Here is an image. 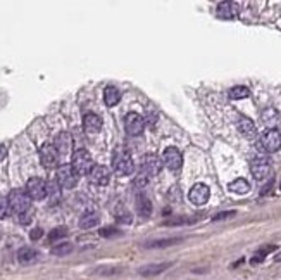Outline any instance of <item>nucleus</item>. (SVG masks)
Instances as JSON below:
<instances>
[{
  "label": "nucleus",
  "mask_w": 281,
  "mask_h": 280,
  "mask_svg": "<svg viewBox=\"0 0 281 280\" xmlns=\"http://www.w3.org/2000/svg\"><path fill=\"white\" fill-rule=\"evenodd\" d=\"M250 95V90L247 88V87L243 85H238V87H233V88L230 90V99H233V101H240V99H247Z\"/></svg>",
  "instance_id": "nucleus-27"
},
{
  "label": "nucleus",
  "mask_w": 281,
  "mask_h": 280,
  "mask_svg": "<svg viewBox=\"0 0 281 280\" xmlns=\"http://www.w3.org/2000/svg\"><path fill=\"white\" fill-rule=\"evenodd\" d=\"M238 12H240V5L236 4V2H230V0L221 2L216 9V16L221 18V19H235L236 16H238Z\"/></svg>",
  "instance_id": "nucleus-14"
},
{
  "label": "nucleus",
  "mask_w": 281,
  "mask_h": 280,
  "mask_svg": "<svg viewBox=\"0 0 281 280\" xmlns=\"http://www.w3.org/2000/svg\"><path fill=\"white\" fill-rule=\"evenodd\" d=\"M228 189H230L231 192H235V194L243 195V194H247V192L250 191V183L247 182L245 178H236V180H233V182L230 183Z\"/></svg>",
  "instance_id": "nucleus-24"
},
{
  "label": "nucleus",
  "mask_w": 281,
  "mask_h": 280,
  "mask_svg": "<svg viewBox=\"0 0 281 280\" xmlns=\"http://www.w3.org/2000/svg\"><path fill=\"white\" fill-rule=\"evenodd\" d=\"M90 182L95 183V185H107L109 180H111V171H109L107 166H102V164H95L93 170L90 171Z\"/></svg>",
  "instance_id": "nucleus-13"
},
{
  "label": "nucleus",
  "mask_w": 281,
  "mask_h": 280,
  "mask_svg": "<svg viewBox=\"0 0 281 280\" xmlns=\"http://www.w3.org/2000/svg\"><path fill=\"white\" fill-rule=\"evenodd\" d=\"M250 171L255 180H266L271 173V163L267 158H254L250 163Z\"/></svg>",
  "instance_id": "nucleus-9"
},
{
  "label": "nucleus",
  "mask_w": 281,
  "mask_h": 280,
  "mask_svg": "<svg viewBox=\"0 0 281 280\" xmlns=\"http://www.w3.org/2000/svg\"><path fill=\"white\" fill-rule=\"evenodd\" d=\"M11 213V206H9V199L4 197V195H0V220H4V218L9 216Z\"/></svg>",
  "instance_id": "nucleus-32"
},
{
  "label": "nucleus",
  "mask_w": 281,
  "mask_h": 280,
  "mask_svg": "<svg viewBox=\"0 0 281 280\" xmlns=\"http://www.w3.org/2000/svg\"><path fill=\"white\" fill-rule=\"evenodd\" d=\"M121 101V92L116 87H105L104 90V102L107 107H114L117 102Z\"/></svg>",
  "instance_id": "nucleus-22"
},
{
  "label": "nucleus",
  "mask_w": 281,
  "mask_h": 280,
  "mask_svg": "<svg viewBox=\"0 0 281 280\" xmlns=\"http://www.w3.org/2000/svg\"><path fill=\"white\" fill-rule=\"evenodd\" d=\"M47 197L50 201V206H55L61 202V185L57 183V180L47 183Z\"/></svg>",
  "instance_id": "nucleus-21"
},
{
  "label": "nucleus",
  "mask_w": 281,
  "mask_h": 280,
  "mask_svg": "<svg viewBox=\"0 0 281 280\" xmlns=\"http://www.w3.org/2000/svg\"><path fill=\"white\" fill-rule=\"evenodd\" d=\"M100 222V218L97 213H85L80 218V227L81 228H92V227H97Z\"/></svg>",
  "instance_id": "nucleus-25"
},
{
  "label": "nucleus",
  "mask_w": 281,
  "mask_h": 280,
  "mask_svg": "<svg viewBox=\"0 0 281 280\" xmlns=\"http://www.w3.org/2000/svg\"><path fill=\"white\" fill-rule=\"evenodd\" d=\"M9 206H11V211L17 214H24L30 210V195L26 194V191L23 189H12L9 192Z\"/></svg>",
  "instance_id": "nucleus-3"
},
{
  "label": "nucleus",
  "mask_w": 281,
  "mask_h": 280,
  "mask_svg": "<svg viewBox=\"0 0 281 280\" xmlns=\"http://www.w3.org/2000/svg\"><path fill=\"white\" fill-rule=\"evenodd\" d=\"M235 211H224V213H219L214 216V222H217V220H226V218H233L235 216Z\"/></svg>",
  "instance_id": "nucleus-34"
},
{
  "label": "nucleus",
  "mask_w": 281,
  "mask_h": 280,
  "mask_svg": "<svg viewBox=\"0 0 281 280\" xmlns=\"http://www.w3.org/2000/svg\"><path fill=\"white\" fill-rule=\"evenodd\" d=\"M271 189H273V182H271V183H267V185H266V187H264V191H262V192H261V194H262V195H266V194H269V191H271Z\"/></svg>",
  "instance_id": "nucleus-38"
},
{
  "label": "nucleus",
  "mask_w": 281,
  "mask_h": 280,
  "mask_svg": "<svg viewBox=\"0 0 281 280\" xmlns=\"http://www.w3.org/2000/svg\"><path fill=\"white\" fill-rule=\"evenodd\" d=\"M136 213L143 218H149L152 214V202L145 194L136 195Z\"/></svg>",
  "instance_id": "nucleus-20"
},
{
  "label": "nucleus",
  "mask_w": 281,
  "mask_h": 280,
  "mask_svg": "<svg viewBox=\"0 0 281 280\" xmlns=\"http://www.w3.org/2000/svg\"><path fill=\"white\" fill-rule=\"evenodd\" d=\"M193 222H195V220H192V218L181 216V218H171V220H166L162 225L164 227H180V225H190V223H193Z\"/></svg>",
  "instance_id": "nucleus-29"
},
{
  "label": "nucleus",
  "mask_w": 281,
  "mask_h": 280,
  "mask_svg": "<svg viewBox=\"0 0 281 280\" xmlns=\"http://www.w3.org/2000/svg\"><path fill=\"white\" fill-rule=\"evenodd\" d=\"M281 147V133L278 130H266L259 139V149L262 152L273 154Z\"/></svg>",
  "instance_id": "nucleus-4"
},
{
  "label": "nucleus",
  "mask_w": 281,
  "mask_h": 280,
  "mask_svg": "<svg viewBox=\"0 0 281 280\" xmlns=\"http://www.w3.org/2000/svg\"><path fill=\"white\" fill-rule=\"evenodd\" d=\"M162 161H161V158L159 156H155V154H147V156H143V159H142V164H140V171H142V175L143 176H155V175H159L161 173V170H162Z\"/></svg>",
  "instance_id": "nucleus-6"
},
{
  "label": "nucleus",
  "mask_w": 281,
  "mask_h": 280,
  "mask_svg": "<svg viewBox=\"0 0 281 280\" xmlns=\"http://www.w3.org/2000/svg\"><path fill=\"white\" fill-rule=\"evenodd\" d=\"M119 230L112 228V227H107V228H102L100 230V235L102 237H114V235H119Z\"/></svg>",
  "instance_id": "nucleus-33"
},
{
  "label": "nucleus",
  "mask_w": 281,
  "mask_h": 280,
  "mask_svg": "<svg viewBox=\"0 0 281 280\" xmlns=\"http://www.w3.org/2000/svg\"><path fill=\"white\" fill-rule=\"evenodd\" d=\"M71 166L74 168L78 175H90V171L93 170V159L92 154H90L86 149H78L73 152V158H71Z\"/></svg>",
  "instance_id": "nucleus-2"
},
{
  "label": "nucleus",
  "mask_w": 281,
  "mask_h": 280,
  "mask_svg": "<svg viewBox=\"0 0 281 280\" xmlns=\"http://www.w3.org/2000/svg\"><path fill=\"white\" fill-rule=\"evenodd\" d=\"M273 251H276V245H264V247H261L257 253H255V256L252 258V263L254 264L261 263V261L264 260L269 253H273Z\"/></svg>",
  "instance_id": "nucleus-28"
},
{
  "label": "nucleus",
  "mask_w": 281,
  "mask_h": 280,
  "mask_svg": "<svg viewBox=\"0 0 281 280\" xmlns=\"http://www.w3.org/2000/svg\"><path fill=\"white\" fill-rule=\"evenodd\" d=\"M40 161H42V164L47 170L57 166L59 152L54 144H43L42 147H40Z\"/></svg>",
  "instance_id": "nucleus-10"
},
{
  "label": "nucleus",
  "mask_w": 281,
  "mask_h": 280,
  "mask_svg": "<svg viewBox=\"0 0 281 280\" xmlns=\"http://www.w3.org/2000/svg\"><path fill=\"white\" fill-rule=\"evenodd\" d=\"M36 258H38V253H36L33 247H21L19 251H17V260H19V263H23V264L33 263Z\"/></svg>",
  "instance_id": "nucleus-23"
},
{
  "label": "nucleus",
  "mask_w": 281,
  "mask_h": 280,
  "mask_svg": "<svg viewBox=\"0 0 281 280\" xmlns=\"http://www.w3.org/2000/svg\"><path fill=\"white\" fill-rule=\"evenodd\" d=\"M236 126H238V132L248 140L254 139V137L257 135V128H255L254 121L248 120V118H240L238 123H236Z\"/></svg>",
  "instance_id": "nucleus-18"
},
{
  "label": "nucleus",
  "mask_w": 281,
  "mask_h": 280,
  "mask_svg": "<svg viewBox=\"0 0 281 280\" xmlns=\"http://www.w3.org/2000/svg\"><path fill=\"white\" fill-rule=\"evenodd\" d=\"M55 149H57L59 156H67L73 149V139L67 132H61L57 137H55V142H54Z\"/></svg>",
  "instance_id": "nucleus-16"
},
{
  "label": "nucleus",
  "mask_w": 281,
  "mask_h": 280,
  "mask_svg": "<svg viewBox=\"0 0 281 280\" xmlns=\"http://www.w3.org/2000/svg\"><path fill=\"white\" fill-rule=\"evenodd\" d=\"M71 251H73V245H71L69 242L55 244L54 247H52V254H55V256H66V254H69Z\"/></svg>",
  "instance_id": "nucleus-30"
},
{
  "label": "nucleus",
  "mask_w": 281,
  "mask_h": 280,
  "mask_svg": "<svg viewBox=\"0 0 281 280\" xmlns=\"http://www.w3.org/2000/svg\"><path fill=\"white\" fill-rule=\"evenodd\" d=\"M209 197H211V191H209V187L205 185V183H195V185L190 189L188 199L195 206H204L205 202L209 201Z\"/></svg>",
  "instance_id": "nucleus-11"
},
{
  "label": "nucleus",
  "mask_w": 281,
  "mask_h": 280,
  "mask_svg": "<svg viewBox=\"0 0 281 280\" xmlns=\"http://www.w3.org/2000/svg\"><path fill=\"white\" fill-rule=\"evenodd\" d=\"M183 239L181 237H169V239H161V241H152L149 244H145V247L149 249H155V247H167V245H173V244H178L181 242Z\"/></svg>",
  "instance_id": "nucleus-26"
},
{
  "label": "nucleus",
  "mask_w": 281,
  "mask_h": 280,
  "mask_svg": "<svg viewBox=\"0 0 281 280\" xmlns=\"http://www.w3.org/2000/svg\"><path fill=\"white\" fill-rule=\"evenodd\" d=\"M19 222L23 223V225H26V223H30V220H31V216H30V213H24V214H19Z\"/></svg>",
  "instance_id": "nucleus-36"
},
{
  "label": "nucleus",
  "mask_w": 281,
  "mask_h": 280,
  "mask_svg": "<svg viewBox=\"0 0 281 280\" xmlns=\"http://www.w3.org/2000/svg\"><path fill=\"white\" fill-rule=\"evenodd\" d=\"M280 189H281V185H280Z\"/></svg>",
  "instance_id": "nucleus-39"
},
{
  "label": "nucleus",
  "mask_w": 281,
  "mask_h": 280,
  "mask_svg": "<svg viewBox=\"0 0 281 280\" xmlns=\"http://www.w3.org/2000/svg\"><path fill=\"white\" fill-rule=\"evenodd\" d=\"M7 158V147L5 145H0V161H4Z\"/></svg>",
  "instance_id": "nucleus-37"
},
{
  "label": "nucleus",
  "mask_w": 281,
  "mask_h": 280,
  "mask_svg": "<svg viewBox=\"0 0 281 280\" xmlns=\"http://www.w3.org/2000/svg\"><path fill=\"white\" fill-rule=\"evenodd\" d=\"M124 130L131 137L142 135L143 130H145V120L138 113H128L126 118H124Z\"/></svg>",
  "instance_id": "nucleus-7"
},
{
  "label": "nucleus",
  "mask_w": 281,
  "mask_h": 280,
  "mask_svg": "<svg viewBox=\"0 0 281 280\" xmlns=\"http://www.w3.org/2000/svg\"><path fill=\"white\" fill-rule=\"evenodd\" d=\"M57 183L61 189H74L78 183V173L71 164H62L57 168Z\"/></svg>",
  "instance_id": "nucleus-5"
},
{
  "label": "nucleus",
  "mask_w": 281,
  "mask_h": 280,
  "mask_svg": "<svg viewBox=\"0 0 281 280\" xmlns=\"http://www.w3.org/2000/svg\"><path fill=\"white\" fill-rule=\"evenodd\" d=\"M43 235V230L42 228H35V230H31V233H30V237H31V241H38L40 237Z\"/></svg>",
  "instance_id": "nucleus-35"
},
{
  "label": "nucleus",
  "mask_w": 281,
  "mask_h": 280,
  "mask_svg": "<svg viewBox=\"0 0 281 280\" xmlns=\"http://www.w3.org/2000/svg\"><path fill=\"white\" fill-rule=\"evenodd\" d=\"M112 168L119 176H128L135 170V163L126 147H116L112 154Z\"/></svg>",
  "instance_id": "nucleus-1"
},
{
  "label": "nucleus",
  "mask_w": 281,
  "mask_h": 280,
  "mask_svg": "<svg viewBox=\"0 0 281 280\" xmlns=\"http://www.w3.org/2000/svg\"><path fill=\"white\" fill-rule=\"evenodd\" d=\"M261 120L267 126V130H276V126L281 121V114L274 107H267L261 113Z\"/></svg>",
  "instance_id": "nucleus-17"
},
{
  "label": "nucleus",
  "mask_w": 281,
  "mask_h": 280,
  "mask_svg": "<svg viewBox=\"0 0 281 280\" xmlns=\"http://www.w3.org/2000/svg\"><path fill=\"white\" fill-rule=\"evenodd\" d=\"M173 266V263H155V264H147V266H142L138 270L140 275L143 277H152V275H159V273L166 272Z\"/></svg>",
  "instance_id": "nucleus-19"
},
{
  "label": "nucleus",
  "mask_w": 281,
  "mask_h": 280,
  "mask_svg": "<svg viewBox=\"0 0 281 280\" xmlns=\"http://www.w3.org/2000/svg\"><path fill=\"white\" fill-rule=\"evenodd\" d=\"M162 164L171 171H178L183 164V156L176 147H167L162 154Z\"/></svg>",
  "instance_id": "nucleus-12"
},
{
  "label": "nucleus",
  "mask_w": 281,
  "mask_h": 280,
  "mask_svg": "<svg viewBox=\"0 0 281 280\" xmlns=\"http://www.w3.org/2000/svg\"><path fill=\"white\" fill-rule=\"evenodd\" d=\"M66 235H67V228L66 227H57V228H54L49 233V242H57L61 239H64Z\"/></svg>",
  "instance_id": "nucleus-31"
},
{
  "label": "nucleus",
  "mask_w": 281,
  "mask_h": 280,
  "mask_svg": "<svg viewBox=\"0 0 281 280\" xmlns=\"http://www.w3.org/2000/svg\"><path fill=\"white\" fill-rule=\"evenodd\" d=\"M24 191L30 195V199H33V201H42V199L47 197V183L45 180L38 178V176H33V178L28 180Z\"/></svg>",
  "instance_id": "nucleus-8"
},
{
  "label": "nucleus",
  "mask_w": 281,
  "mask_h": 280,
  "mask_svg": "<svg viewBox=\"0 0 281 280\" xmlns=\"http://www.w3.org/2000/svg\"><path fill=\"white\" fill-rule=\"evenodd\" d=\"M83 130H85L88 135H95L102 130V120L99 114L95 113H86L83 116Z\"/></svg>",
  "instance_id": "nucleus-15"
}]
</instances>
